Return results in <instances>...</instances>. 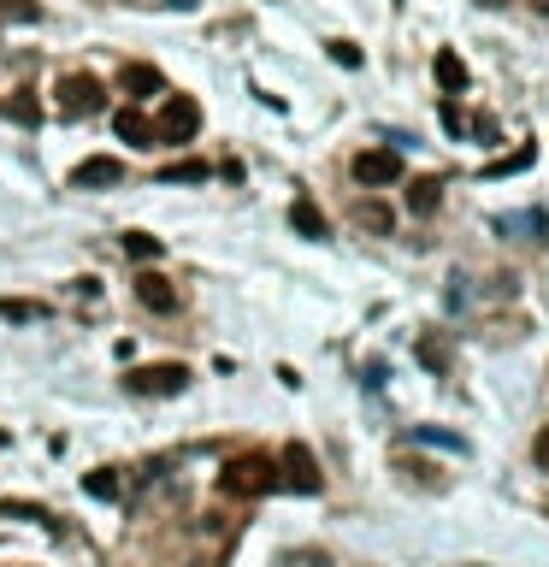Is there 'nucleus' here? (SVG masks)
Masks as SVG:
<instances>
[{"instance_id":"423d86ee","label":"nucleus","mask_w":549,"mask_h":567,"mask_svg":"<svg viewBox=\"0 0 549 567\" xmlns=\"http://www.w3.org/2000/svg\"><path fill=\"white\" fill-rule=\"evenodd\" d=\"M355 184L366 189H390V184H402V154L396 148H366V154H355Z\"/></svg>"},{"instance_id":"aec40b11","label":"nucleus","mask_w":549,"mask_h":567,"mask_svg":"<svg viewBox=\"0 0 549 567\" xmlns=\"http://www.w3.org/2000/svg\"><path fill=\"white\" fill-rule=\"evenodd\" d=\"M0 319H12V325H30V319H42V302H0Z\"/></svg>"},{"instance_id":"9b49d317","label":"nucleus","mask_w":549,"mask_h":567,"mask_svg":"<svg viewBox=\"0 0 549 567\" xmlns=\"http://www.w3.org/2000/svg\"><path fill=\"white\" fill-rule=\"evenodd\" d=\"M113 130H119V142H130V148H154V125H148L136 107H119V113H113Z\"/></svg>"},{"instance_id":"7ed1b4c3","label":"nucleus","mask_w":549,"mask_h":567,"mask_svg":"<svg viewBox=\"0 0 549 567\" xmlns=\"http://www.w3.org/2000/svg\"><path fill=\"white\" fill-rule=\"evenodd\" d=\"M278 485H284V491H302V497H319V491H325V473H319V461H313L307 443H290V449H284Z\"/></svg>"},{"instance_id":"412c9836","label":"nucleus","mask_w":549,"mask_h":567,"mask_svg":"<svg viewBox=\"0 0 549 567\" xmlns=\"http://www.w3.org/2000/svg\"><path fill=\"white\" fill-rule=\"evenodd\" d=\"M355 219H361L366 231H390V207H378V201H361V207H355Z\"/></svg>"},{"instance_id":"b1692460","label":"nucleus","mask_w":549,"mask_h":567,"mask_svg":"<svg viewBox=\"0 0 549 567\" xmlns=\"http://www.w3.org/2000/svg\"><path fill=\"white\" fill-rule=\"evenodd\" d=\"M331 60H337V65H349V71H355V65H361V48H355V42H331Z\"/></svg>"},{"instance_id":"6e6552de","label":"nucleus","mask_w":549,"mask_h":567,"mask_svg":"<svg viewBox=\"0 0 549 567\" xmlns=\"http://www.w3.org/2000/svg\"><path fill=\"white\" fill-rule=\"evenodd\" d=\"M124 178L119 160H107V154H95V160H83L77 172H71V189H113Z\"/></svg>"},{"instance_id":"9d476101","label":"nucleus","mask_w":549,"mask_h":567,"mask_svg":"<svg viewBox=\"0 0 549 567\" xmlns=\"http://www.w3.org/2000/svg\"><path fill=\"white\" fill-rule=\"evenodd\" d=\"M290 225L302 231L307 243H325V237H331V225H325V213H319V201H313V195H296V207H290Z\"/></svg>"},{"instance_id":"4be33fe9","label":"nucleus","mask_w":549,"mask_h":567,"mask_svg":"<svg viewBox=\"0 0 549 567\" xmlns=\"http://www.w3.org/2000/svg\"><path fill=\"white\" fill-rule=\"evenodd\" d=\"M0 12H6V18H24V24H36V18H42V6H36V0H0Z\"/></svg>"},{"instance_id":"bb28decb","label":"nucleus","mask_w":549,"mask_h":567,"mask_svg":"<svg viewBox=\"0 0 549 567\" xmlns=\"http://www.w3.org/2000/svg\"><path fill=\"white\" fill-rule=\"evenodd\" d=\"M532 461H538V467L549 473V426L538 432V438H532Z\"/></svg>"},{"instance_id":"6ab92c4d","label":"nucleus","mask_w":549,"mask_h":567,"mask_svg":"<svg viewBox=\"0 0 549 567\" xmlns=\"http://www.w3.org/2000/svg\"><path fill=\"white\" fill-rule=\"evenodd\" d=\"M414 443H437V449H455V455H467V438H455V432H437V426H420Z\"/></svg>"},{"instance_id":"ddd939ff","label":"nucleus","mask_w":549,"mask_h":567,"mask_svg":"<svg viewBox=\"0 0 549 567\" xmlns=\"http://www.w3.org/2000/svg\"><path fill=\"white\" fill-rule=\"evenodd\" d=\"M532 160H538V142H520L514 154H502V160H490V166H485V178H490V184H496V178H514V172H526Z\"/></svg>"},{"instance_id":"a211bd4d","label":"nucleus","mask_w":549,"mask_h":567,"mask_svg":"<svg viewBox=\"0 0 549 567\" xmlns=\"http://www.w3.org/2000/svg\"><path fill=\"white\" fill-rule=\"evenodd\" d=\"M0 514H6V520H36V526H60L42 503H0Z\"/></svg>"},{"instance_id":"0eeeda50","label":"nucleus","mask_w":549,"mask_h":567,"mask_svg":"<svg viewBox=\"0 0 549 567\" xmlns=\"http://www.w3.org/2000/svg\"><path fill=\"white\" fill-rule=\"evenodd\" d=\"M136 302H142L148 314H178V290H172L160 272H142V278H136Z\"/></svg>"},{"instance_id":"dca6fc26","label":"nucleus","mask_w":549,"mask_h":567,"mask_svg":"<svg viewBox=\"0 0 549 567\" xmlns=\"http://www.w3.org/2000/svg\"><path fill=\"white\" fill-rule=\"evenodd\" d=\"M83 491L101 497V503H113V497H119V473H113V467H95V473L83 479Z\"/></svg>"},{"instance_id":"1a4fd4ad","label":"nucleus","mask_w":549,"mask_h":567,"mask_svg":"<svg viewBox=\"0 0 549 567\" xmlns=\"http://www.w3.org/2000/svg\"><path fill=\"white\" fill-rule=\"evenodd\" d=\"M119 89L130 95V101H148V95H160V89H166V77H160V65H124Z\"/></svg>"},{"instance_id":"f3484780","label":"nucleus","mask_w":549,"mask_h":567,"mask_svg":"<svg viewBox=\"0 0 549 567\" xmlns=\"http://www.w3.org/2000/svg\"><path fill=\"white\" fill-rule=\"evenodd\" d=\"M124 254H130V260H160V237H148V231H124Z\"/></svg>"},{"instance_id":"20e7f679","label":"nucleus","mask_w":549,"mask_h":567,"mask_svg":"<svg viewBox=\"0 0 549 567\" xmlns=\"http://www.w3.org/2000/svg\"><path fill=\"white\" fill-rule=\"evenodd\" d=\"M195 130H201V107L189 95H166V107L154 119V142H189Z\"/></svg>"},{"instance_id":"f257e3e1","label":"nucleus","mask_w":549,"mask_h":567,"mask_svg":"<svg viewBox=\"0 0 549 567\" xmlns=\"http://www.w3.org/2000/svg\"><path fill=\"white\" fill-rule=\"evenodd\" d=\"M54 107H60V119H89V113L107 107V89L89 71H71V77H60V89H54Z\"/></svg>"},{"instance_id":"4468645a","label":"nucleus","mask_w":549,"mask_h":567,"mask_svg":"<svg viewBox=\"0 0 549 567\" xmlns=\"http://www.w3.org/2000/svg\"><path fill=\"white\" fill-rule=\"evenodd\" d=\"M437 201H443V184H437V178H414V184H408V207H414L420 219H426Z\"/></svg>"},{"instance_id":"a878e982","label":"nucleus","mask_w":549,"mask_h":567,"mask_svg":"<svg viewBox=\"0 0 549 567\" xmlns=\"http://www.w3.org/2000/svg\"><path fill=\"white\" fill-rule=\"evenodd\" d=\"M284 567H325V556H319V550H302V556L290 550V556H284Z\"/></svg>"},{"instance_id":"f8f14e48","label":"nucleus","mask_w":549,"mask_h":567,"mask_svg":"<svg viewBox=\"0 0 549 567\" xmlns=\"http://www.w3.org/2000/svg\"><path fill=\"white\" fill-rule=\"evenodd\" d=\"M431 71H437V83H443L449 95H461V89H467V65H461V54H455V48H437Z\"/></svg>"},{"instance_id":"2eb2a0df","label":"nucleus","mask_w":549,"mask_h":567,"mask_svg":"<svg viewBox=\"0 0 549 567\" xmlns=\"http://www.w3.org/2000/svg\"><path fill=\"white\" fill-rule=\"evenodd\" d=\"M160 184H207V160H178V166H166Z\"/></svg>"},{"instance_id":"393cba45","label":"nucleus","mask_w":549,"mask_h":567,"mask_svg":"<svg viewBox=\"0 0 549 567\" xmlns=\"http://www.w3.org/2000/svg\"><path fill=\"white\" fill-rule=\"evenodd\" d=\"M443 130H449V136H461V130H467V113H461L455 101H443Z\"/></svg>"},{"instance_id":"39448f33","label":"nucleus","mask_w":549,"mask_h":567,"mask_svg":"<svg viewBox=\"0 0 549 567\" xmlns=\"http://www.w3.org/2000/svg\"><path fill=\"white\" fill-rule=\"evenodd\" d=\"M136 396H183L189 390V367L183 361H160V367H136V373L124 378Z\"/></svg>"},{"instance_id":"5701e85b","label":"nucleus","mask_w":549,"mask_h":567,"mask_svg":"<svg viewBox=\"0 0 549 567\" xmlns=\"http://www.w3.org/2000/svg\"><path fill=\"white\" fill-rule=\"evenodd\" d=\"M420 361H426L431 373H443V367H449V349H443V343H431V337H426V343H420Z\"/></svg>"},{"instance_id":"cd10ccee","label":"nucleus","mask_w":549,"mask_h":567,"mask_svg":"<svg viewBox=\"0 0 549 567\" xmlns=\"http://www.w3.org/2000/svg\"><path fill=\"white\" fill-rule=\"evenodd\" d=\"M479 6H490V12H502V6H508V0H479Z\"/></svg>"},{"instance_id":"f03ea898","label":"nucleus","mask_w":549,"mask_h":567,"mask_svg":"<svg viewBox=\"0 0 549 567\" xmlns=\"http://www.w3.org/2000/svg\"><path fill=\"white\" fill-rule=\"evenodd\" d=\"M225 491L231 497H266V491H278V467L266 455H237V461H225Z\"/></svg>"}]
</instances>
